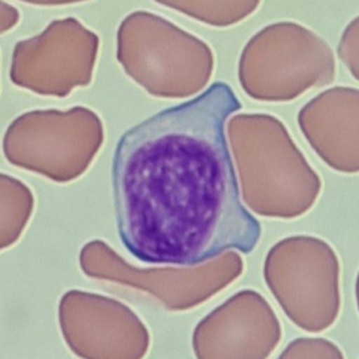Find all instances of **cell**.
<instances>
[{
    "label": "cell",
    "instance_id": "obj_1",
    "mask_svg": "<svg viewBox=\"0 0 359 359\" xmlns=\"http://www.w3.org/2000/svg\"><path fill=\"white\" fill-rule=\"evenodd\" d=\"M242 104L217 81L124 133L111 166L118 234L141 263L196 266L262 236L241 202L225 126Z\"/></svg>",
    "mask_w": 359,
    "mask_h": 359
},
{
    "label": "cell",
    "instance_id": "obj_2",
    "mask_svg": "<svg viewBox=\"0 0 359 359\" xmlns=\"http://www.w3.org/2000/svg\"><path fill=\"white\" fill-rule=\"evenodd\" d=\"M241 82L255 97L291 101L337 77L334 52L301 23H271L249 39L241 55Z\"/></svg>",
    "mask_w": 359,
    "mask_h": 359
},
{
    "label": "cell",
    "instance_id": "obj_3",
    "mask_svg": "<svg viewBox=\"0 0 359 359\" xmlns=\"http://www.w3.org/2000/svg\"><path fill=\"white\" fill-rule=\"evenodd\" d=\"M117 59L137 82L166 93L203 88L215 65L206 42L147 11L130 13L120 23Z\"/></svg>",
    "mask_w": 359,
    "mask_h": 359
},
{
    "label": "cell",
    "instance_id": "obj_4",
    "mask_svg": "<svg viewBox=\"0 0 359 359\" xmlns=\"http://www.w3.org/2000/svg\"><path fill=\"white\" fill-rule=\"evenodd\" d=\"M341 273L337 251L313 236L285 238L266 266L268 286L287 318L312 334L330 329L341 314Z\"/></svg>",
    "mask_w": 359,
    "mask_h": 359
},
{
    "label": "cell",
    "instance_id": "obj_5",
    "mask_svg": "<svg viewBox=\"0 0 359 359\" xmlns=\"http://www.w3.org/2000/svg\"><path fill=\"white\" fill-rule=\"evenodd\" d=\"M94 116L83 107L36 109L13 120L2 139L8 163L67 183L88 168L95 151Z\"/></svg>",
    "mask_w": 359,
    "mask_h": 359
},
{
    "label": "cell",
    "instance_id": "obj_6",
    "mask_svg": "<svg viewBox=\"0 0 359 359\" xmlns=\"http://www.w3.org/2000/svg\"><path fill=\"white\" fill-rule=\"evenodd\" d=\"M99 46V36L77 19H56L39 35L17 42L11 81L40 96L65 98L90 84Z\"/></svg>",
    "mask_w": 359,
    "mask_h": 359
},
{
    "label": "cell",
    "instance_id": "obj_7",
    "mask_svg": "<svg viewBox=\"0 0 359 359\" xmlns=\"http://www.w3.org/2000/svg\"><path fill=\"white\" fill-rule=\"evenodd\" d=\"M299 128L328 168L359 174V88L333 86L304 105Z\"/></svg>",
    "mask_w": 359,
    "mask_h": 359
},
{
    "label": "cell",
    "instance_id": "obj_8",
    "mask_svg": "<svg viewBox=\"0 0 359 359\" xmlns=\"http://www.w3.org/2000/svg\"><path fill=\"white\" fill-rule=\"evenodd\" d=\"M35 198L20 180L0 172V251L10 248L29 225Z\"/></svg>",
    "mask_w": 359,
    "mask_h": 359
},
{
    "label": "cell",
    "instance_id": "obj_9",
    "mask_svg": "<svg viewBox=\"0 0 359 359\" xmlns=\"http://www.w3.org/2000/svg\"><path fill=\"white\" fill-rule=\"evenodd\" d=\"M194 20L215 27L238 25L252 15L262 0H154Z\"/></svg>",
    "mask_w": 359,
    "mask_h": 359
},
{
    "label": "cell",
    "instance_id": "obj_10",
    "mask_svg": "<svg viewBox=\"0 0 359 359\" xmlns=\"http://www.w3.org/2000/svg\"><path fill=\"white\" fill-rule=\"evenodd\" d=\"M278 359H346L341 348L325 337H299Z\"/></svg>",
    "mask_w": 359,
    "mask_h": 359
},
{
    "label": "cell",
    "instance_id": "obj_11",
    "mask_svg": "<svg viewBox=\"0 0 359 359\" xmlns=\"http://www.w3.org/2000/svg\"><path fill=\"white\" fill-rule=\"evenodd\" d=\"M337 56L359 81V15L344 29L337 46Z\"/></svg>",
    "mask_w": 359,
    "mask_h": 359
},
{
    "label": "cell",
    "instance_id": "obj_12",
    "mask_svg": "<svg viewBox=\"0 0 359 359\" xmlns=\"http://www.w3.org/2000/svg\"><path fill=\"white\" fill-rule=\"evenodd\" d=\"M19 20H20L19 11L12 4L0 0V34L6 33L16 27Z\"/></svg>",
    "mask_w": 359,
    "mask_h": 359
},
{
    "label": "cell",
    "instance_id": "obj_13",
    "mask_svg": "<svg viewBox=\"0 0 359 359\" xmlns=\"http://www.w3.org/2000/svg\"><path fill=\"white\" fill-rule=\"evenodd\" d=\"M20 1L35 4V6H57L78 4V2H83L86 1V0H20Z\"/></svg>",
    "mask_w": 359,
    "mask_h": 359
},
{
    "label": "cell",
    "instance_id": "obj_14",
    "mask_svg": "<svg viewBox=\"0 0 359 359\" xmlns=\"http://www.w3.org/2000/svg\"><path fill=\"white\" fill-rule=\"evenodd\" d=\"M355 299H356V305H358V313H359V271L358 273V276H356Z\"/></svg>",
    "mask_w": 359,
    "mask_h": 359
}]
</instances>
